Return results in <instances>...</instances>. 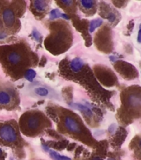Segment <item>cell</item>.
<instances>
[{
	"mask_svg": "<svg viewBox=\"0 0 141 160\" xmlns=\"http://www.w3.org/2000/svg\"><path fill=\"white\" fill-rule=\"evenodd\" d=\"M82 7L87 8V9H91L94 6V0H81Z\"/></svg>",
	"mask_w": 141,
	"mask_h": 160,
	"instance_id": "13",
	"label": "cell"
},
{
	"mask_svg": "<svg viewBox=\"0 0 141 160\" xmlns=\"http://www.w3.org/2000/svg\"><path fill=\"white\" fill-rule=\"evenodd\" d=\"M7 33H5V32H0V40L1 39H4L7 38Z\"/></svg>",
	"mask_w": 141,
	"mask_h": 160,
	"instance_id": "19",
	"label": "cell"
},
{
	"mask_svg": "<svg viewBox=\"0 0 141 160\" xmlns=\"http://www.w3.org/2000/svg\"><path fill=\"white\" fill-rule=\"evenodd\" d=\"M35 92H36L37 95L42 96V97H45V96L48 95V90H47V88H37L35 89Z\"/></svg>",
	"mask_w": 141,
	"mask_h": 160,
	"instance_id": "14",
	"label": "cell"
},
{
	"mask_svg": "<svg viewBox=\"0 0 141 160\" xmlns=\"http://www.w3.org/2000/svg\"><path fill=\"white\" fill-rule=\"evenodd\" d=\"M36 75H37V73H36V72H35L34 70L28 69L27 71H26V72H25L24 77L26 79L30 81V82H32V80L35 78V77H36Z\"/></svg>",
	"mask_w": 141,
	"mask_h": 160,
	"instance_id": "12",
	"label": "cell"
},
{
	"mask_svg": "<svg viewBox=\"0 0 141 160\" xmlns=\"http://www.w3.org/2000/svg\"><path fill=\"white\" fill-rule=\"evenodd\" d=\"M102 22H103V21H102L101 19H100V18L92 20V22H91V23H90V27H89L90 32H94L97 28H99L100 26L102 24Z\"/></svg>",
	"mask_w": 141,
	"mask_h": 160,
	"instance_id": "11",
	"label": "cell"
},
{
	"mask_svg": "<svg viewBox=\"0 0 141 160\" xmlns=\"http://www.w3.org/2000/svg\"><path fill=\"white\" fill-rule=\"evenodd\" d=\"M0 138L7 142H13L17 140V133L12 126L3 125L0 128Z\"/></svg>",
	"mask_w": 141,
	"mask_h": 160,
	"instance_id": "1",
	"label": "cell"
},
{
	"mask_svg": "<svg viewBox=\"0 0 141 160\" xmlns=\"http://www.w3.org/2000/svg\"><path fill=\"white\" fill-rule=\"evenodd\" d=\"M108 160H112V159H108Z\"/></svg>",
	"mask_w": 141,
	"mask_h": 160,
	"instance_id": "23",
	"label": "cell"
},
{
	"mask_svg": "<svg viewBox=\"0 0 141 160\" xmlns=\"http://www.w3.org/2000/svg\"><path fill=\"white\" fill-rule=\"evenodd\" d=\"M32 36H33V38H34L37 41H39L40 38H41V34H40V32L36 29L33 30V32H32Z\"/></svg>",
	"mask_w": 141,
	"mask_h": 160,
	"instance_id": "16",
	"label": "cell"
},
{
	"mask_svg": "<svg viewBox=\"0 0 141 160\" xmlns=\"http://www.w3.org/2000/svg\"><path fill=\"white\" fill-rule=\"evenodd\" d=\"M27 126L30 129H36L39 126V118L35 115L30 116L27 119Z\"/></svg>",
	"mask_w": 141,
	"mask_h": 160,
	"instance_id": "7",
	"label": "cell"
},
{
	"mask_svg": "<svg viewBox=\"0 0 141 160\" xmlns=\"http://www.w3.org/2000/svg\"><path fill=\"white\" fill-rule=\"evenodd\" d=\"M128 0H115V4L118 5H123L125 4V2H127Z\"/></svg>",
	"mask_w": 141,
	"mask_h": 160,
	"instance_id": "18",
	"label": "cell"
},
{
	"mask_svg": "<svg viewBox=\"0 0 141 160\" xmlns=\"http://www.w3.org/2000/svg\"><path fill=\"white\" fill-rule=\"evenodd\" d=\"M61 1L67 6H71L73 3V0H61Z\"/></svg>",
	"mask_w": 141,
	"mask_h": 160,
	"instance_id": "17",
	"label": "cell"
},
{
	"mask_svg": "<svg viewBox=\"0 0 141 160\" xmlns=\"http://www.w3.org/2000/svg\"><path fill=\"white\" fill-rule=\"evenodd\" d=\"M47 0H34V8L37 12H43L47 8Z\"/></svg>",
	"mask_w": 141,
	"mask_h": 160,
	"instance_id": "9",
	"label": "cell"
},
{
	"mask_svg": "<svg viewBox=\"0 0 141 160\" xmlns=\"http://www.w3.org/2000/svg\"><path fill=\"white\" fill-rule=\"evenodd\" d=\"M137 40H138V42L139 43H141V27H140V29H139V32H138V37H137Z\"/></svg>",
	"mask_w": 141,
	"mask_h": 160,
	"instance_id": "20",
	"label": "cell"
},
{
	"mask_svg": "<svg viewBox=\"0 0 141 160\" xmlns=\"http://www.w3.org/2000/svg\"><path fill=\"white\" fill-rule=\"evenodd\" d=\"M2 18H3V21H4V23L6 26L7 27H10L13 24L14 22V13L12 12V10L9 9V8H6V9L3 11V13H2Z\"/></svg>",
	"mask_w": 141,
	"mask_h": 160,
	"instance_id": "4",
	"label": "cell"
},
{
	"mask_svg": "<svg viewBox=\"0 0 141 160\" xmlns=\"http://www.w3.org/2000/svg\"><path fill=\"white\" fill-rule=\"evenodd\" d=\"M83 65H84V62L82 61L81 58H74V59L72 60L71 63H70V67L72 68V70L73 72H79L82 70V68H83Z\"/></svg>",
	"mask_w": 141,
	"mask_h": 160,
	"instance_id": "5",
	"label": "cell"
},
{
	"mask_svg": "<svg viewBox=\"0 0 141 160\" xmlns=\"http://www.w3.org/2000/svg\"><path fill=\"white\" fill-rule=\"evenodd\" d=\"M11 101V95L6 91H0V104H8Z\"/></svg>",
	"mask_w": 141,
	"mask_h": 160,
	"instance_id": "10",
	"label": "cell"
},
{
	"mask_svg": "<svg viewBox=\"0 0 141 160\" xmlns=\"http://www.w3.org/2000/svg\"><path fill=\"white\" fill-rule=\"evenodd\" d=\"M140 154H141V152H140Z\"/></svg>",
	"mask_w": 141,
	"mask_h": 160,
	"instance_id": "24",
	"label": "cell"
},
{
	"mask_svg": "<svg viewBox=\"0 0 141 160\" xmlns=\"http://www.w3.org/2000/svg\"><path fill=\"white\" fill-rule=\"evenodd\" d=\"M64 126L69 132L73 133H78L81 132V128L78 122L71 116H67L64 120Z\"/></svg>",
	"mask_w": 141,
	"mask_h": 160,
	"instance_id": "2",
	"label": "cell"
},
{
	"mask_svg": "<svg viewBox=\"0 0 141 160\" xmlns=\"http://www.w3.org/2000/svg\"><path fill=\"white\" fill-rule=\"evenodd\" d=\"M21 59H22L21 55L17 52H12L7 55V60H8V62L13 65L18 64L20 61H21Z\"/></svg>",
	"mask_w": 141,
	"mask_h": 160,
	"instance_id": "6",
	"label": "cell"
},
{
	"mask_svg": "<svg viewBox=\"0 0 141 160\" xmlns=\"http://www.w3.org/2000/svg\"><path fill=\"white\" fill-rule=\"evenodd\" d=\"M47 152H48V153H49V156L51 157V158L53 160H72L71 158L59 154L57 152H56V151H54V150L50 149V148Z\"/></svg>",
	"mask_w": 141,
	"mask_h": 160,
	"instance_id": "8",
	"label": "cell"
},
{
	"mask_svg": "<svg viewBox=\"0 0 141 160\" xmlns=\"http://www.w3.org/2000/svg\"><path fill=\"white\" fill-rule=\"evenodd\" d=\"M61 17H62V18L66 19V20H69L70 19L69 16H68V15H67V14H65V13H62V14H61Z\"/></svg>",
	"mask_w": 141,
	"mask_h": 160,
	"instance_id": "21",
	"label": "cell"
},
{
	"mask_svg": "<svg viewBox=\"0 0 141 160\" xmlns=\"http://www.w3.org/2000/svg\"><path fill=\"white\" fill-rule=\"evenodd\" d=\"M72 108H74L76 109L79 110L82 112L85 115H87L88 117H92L93 116V112H92L91 107H89L87 103H81V102H75L71 104Z\"/></svg>",
	"mask_w": 141,
	"mask_h": 160,
	"instance_id": "3",
	"label": "cell"
},
{
	"mask_svg": "<svg viewBox=\"0 0 141 160\" xmlns=\"http://www.w3.org/2000/svg\"><path fill=\"white\" fill-rule=\"evenodd\" d=\"M92 160H101V158H93V159H92Z\"/></svg>",
	"mask_w": 141,
	"mask_h": 160,
	"instance_id": "22",
	"label": "cell"
},
{
	"mask_svg": "<svg viewBox=\"0 0 141 160\" xmlns=\"http://www.w3.org/2000/svg\"><path fill=\"white\" fill-rule=\"evenodd\" d=\"M61 17V12L58 9H53L50 12V19L54 20Z\"/></svg>",
	"mask_w": 141,
	"mask_h": 160,
	"instance_id": "15",
	"label": "cell"
}]
</instances>
